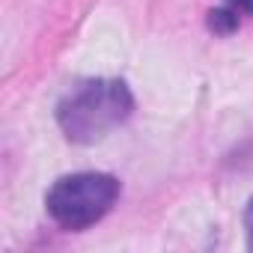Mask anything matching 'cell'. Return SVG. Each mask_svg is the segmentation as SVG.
Returning a JSON list of instances; mask_svg holds the SVG:
<instances>
[{
    "label": "cell",
    "instance_id": "obj_1",
    "mask_svg": "<svg viewBox=\"0 0 253 253\" xmlns=\"http://www.w3.org/2000/svg\"><path fill=\"white\" fill-rule=\"evenodd\" d=\"M134 113V95L125 81L95 78L72 86L66 98L57 104V122L66 140L92 146L104 140L113 128Z\"/></svg>",
    "mask_w": 253,
    "mask_h": 253
},
{
    "label": "cell",
    "instance_id": "obj_2",
    "mask_svg": "<svg viewBox=\"0 0 253 253\" xmlns=\"http://www.w3.org/2000/svg\"><path fill=\"white\" fill-rule=\"evenodd\" d=\"M119 197V179L110 173H72L51 185L45 209L51 220L69 232L98 223Z\"/></svg>",
    "mask_w": 253,
    "mask_h": 253
},
{
    "label": "cell",
    "instance_id": "obj_3",
    "mask_svg": "<svg viewBox=\"0 0 253 253\" xmlns=\"http://www.w3.org/2000/svg\"><path fill=\"white\" fill-rule=\"evenodd\" d=\"M209 30L217 33V36L235 33V30H238V12H235L229 3L220 6V9H211V12H209Z\"/></svg>",
    "mask_w": 253,
    "mask_h": 253
},
{
    "label": "cell",
    "instance_id": "obj_4",
    "mask_svg": "<svg viewBox=\"0 0 253 253\" xmlns=\"http://www.w3.org/2000/svg\"><path fill=\"white\" fill-rule=\"evenodd\" d=\"M244 232H247V250H253V197L244 209Z\"/></svg>",
    "mask_w": 253,
    "mask_h": 253
},
{
    "label": "cell",
    "instance_id": "obj_5",
    "mask_svg": "<svg viewBox=\"0 0 253 253\" xmlns=\"http://www.w3.org/2000/svg\"><path fill=\"white\" fill-rule=\"evenodd\" d=\"M229 6L238 15H253V0H229Z\"/></svg>",
    "mask_w": 253,
    "mask_h": 253
}]
</instances>
